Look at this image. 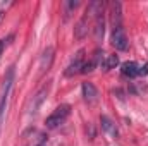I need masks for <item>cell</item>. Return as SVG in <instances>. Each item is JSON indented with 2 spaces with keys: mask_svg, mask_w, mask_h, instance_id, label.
<instances>
[{
  "mask_svg": "<svg viewBox=\"0 0 148 146\" xmlns=\"http://www.w3.org/2000/svg\"><path fill=\"white\" fill-rule=\"evenodd\" d=\"M14 84V67H10L7 71V76L3 79V86H2V95H0V127L7 112V103H9V96H10V89Z\"/></svg>",
  "mask_w": 148,
  "mask_h": 146,
  "instance_id": "obj_1",
  "label": "cell"
},
{
  "mask_svg": "<svg viewBox=\"0 0 148 146\" xmlns=\"http://www.w3.org/2000/svg\"><path fill=\"white\" fill-rule=\"evenodd\" d=\"M88 10L91 14H95V38L97 41H100L103 38L105 31V17H103V2H91Z\"/></svg>",
  "mask_w": 148,
  "mask_h": 146,
  "instance_id": "obj_2",
  "label": "cell"
},
{
  "mask_svg": "<svg viewBox=\"0 0 148 146\" xmlns=\"http://www.w3.org/2000/svg\"><path fill=\"white\" fill-rule=\"evenodd\" d=\"M71 115V107L69 105H59L48 117H47V127L48 129H57L60 124L66 122V119Z\"/></svg>",
  "mask_w": 148,
  "mask_h": 146,
  "instance_id": "obj_3",
  "label": "cell"
},
{
  "mask_svg": "<svg viewBox=\"0 0 148 146\" xmlns=\"http://www.w3.org/2000/svg\"><path fill=\"white\" fill-rule=\"evenodd\" d=\"M110 41H112V45H114L117 50H121V52H126V50L129 48V41H127V36H126V31H124L122 24H121V26L112 28Z\"/></svg>",
  "mask_w": 148,
  "mask_h": 146,
  "instance_id": "obj_4",
  "label": "cell"
},
{
  "mask_svg": "<svg viewBox=\"0 0 148 146\" xmlns=\"http://www.w3.org/2000/svg\"><path fill=\"white\" fill-rule=\"evenodd\" d=\"M83 65H84V50H79L76 55H74L73 62L69 64V67L66 69V76L67 77H73V76H76V74H79L81 71H83Z\"/></svg>",
  "mask_w": 148,
  "mask_h": 146,
  "instance_id": "obj_5",
  "label": "cell"
},
{
  "mask_svg": "<svg viewBox=\"0 0 148 146\" xmlns=\"http://www.w3.org/2000/svg\"><path fill=\"white\" fill-rule=\"evenodd\" d=\"M88 26H90V10L86 9V12L81 16V19L74 26V38L76 40H83L88 35Z\"/></svg>",
  "mask_w": 148,
  "mask_h": 146,
  "instance_id": "obj_6",
  "label": "cell"
},
{
  "mask_svg": "<svg viewBox=\"0 0 148 146\" xmlns=\"http://www.w3.org/2000/svg\"><path fill=\"white\" fill-rule=\"evenodd\" d=\"M48 89H50V84L47 83V84H43L40 89H38V93L33 96V105H31V110H29V113H36L38 108H40V105L43 103V100L47 98V95H48Z\"/></svg>",
  "mask_w": 148,
  "mask_h": 146,
  "instance_id": "obj_7",
  "label": "cell"
},
{
  "mask_svg": "<svg viewBox=\"0 0 148 146\" xmlns=\"http://www.w3.org/2000/svg\"><path fill=\"white\" fill-rule=\"evenodd\" d=\"M81 91H83V98H84V102H88V103H95V102L98 100V89L95 88L93 83H83Z\"/></svg>",
  "mask_w": 148,
  "mask_h": 146,
  "instance_id": "obj_8",
  "label": "cell"
},
{
  "mask_svg": "<svg viewBox=\"0 0 148 146\" xmlns=\"http://www.w3.org/2000/svg\"><path fill=\"white\" fill-rule=\"evenodd\" d=\"M121 72H122L124 77L133 79V77L140 76V65H138L136 62H124V64L121 65Z\"/></svg>",
  "mask_w": 148,
  "mask_h": 146,
  "instance_id": "obj_9",
  "label": "cell"
},
{
  "mask_svg": "<svg viewBox=\"0 0 148 146\" xmlns=\"http://www.w3.org/2000/svg\"><path fill=\"white\" fill-rule=\"evenodd\" d=\"M52 60H53V48H52V46H48V48L43 52L41 60H40V69H41V72H45V71H48V69H50Z\"/></svg>",
  "mask_w": 148,
  "mask_h": 146,
  "instance_id": "obj_10",
  "label": "cell"
},
{
  "mask_svg": "<svg viewBox=\"0 0 148 146\" xmlns=\"http://www.w3.org/2000/svg\"><path fill=\"white\" fill-rule=\"evenodd\" d=\"M100 64V52H95V55L88 60V62H84V65H83V71L81 74H88V72H93L95 71V67Z\"/></svg>",
  "mask_w": 148,
  "mask_h": 146,
  "instance_id": "obj_11",
  "label": "cell"
},
{
  "mask_svg": "<svg viewBox=\"0 0 148 146\" xmlns=\"http://www.w3.org/2000/svg\"><path fill=\"white\" fill-rule=\"evenodd\" d=\"M100 124H102V129L105 132H109L110 136H117V127H115V124L112 122L107 115H102L100 117Z\"/></svg>",
  "mask_w": 148,
  "mask_h": 146,
  "instance_id": "obj_12",
  "label": "cell"
},
{
  "mask_svg": "<svg viewBox=\"0 0 148 146\" xmlns=\"http://www.w3.org/2000/svg\"><path fill=\"white\" fill-rule=\"evenodd\" d=\"M100 65H102L103 71H110V69H114V67L119 65V57H117V55H107V57L100 62Z\"/></svg>",
  "mask_w": 148,
  "mask_h": 146,
  "instance_id": "obj_13",
  "label": "cell"
},
{
  "mask_svg": "<svg viewBox=\"0 0 148 146\" xmlns=\"http://www.w3.org/2000/svg\"><path fill=\"white\" fill-rule=\"evenodd\" d=\"M110 10H112V24L114 28L115 26H121V3L119 2H112L110 3Z\"/></svg>",
  "mask_w": 148,
  "mask_h": 146,
  "instance_id": "obj_14",
  "label": "cell"
},
{
  "mask_svg": "<svg viewBox=\"0 0 148 146\" xmlns=\"http://www.w3.org/2000/svg\"><path fill=\"white\" fill-rule=\"evenodd\" d=\"M77 5H79L77 0H76V2H73V0H71V2H64V17H66V19L71 16V12H73Z\"/></svg>",
  "mask_w": 148,
  "mask_h": 146,
  "instance_id": "obj_15",
  "label": "cell"
},
{
  "mask_svg": "<svg viewBox=\"0 0 148 146\" xmlns=\"http://www.w3.org/2000/svg\"><path fill=\"white\" fill-rule=\"evenodd\" d=\"M140 76H148V62L140 67Z\"/></svg>",
  "mask_w": 148,
  "mask_h": 146,
  "instance_id": "obj_16",
  "label": "cell"
},
{
  "mask_svg": "<svg viewBox=\"0 0 148 146\" xmlns=\"http://www.w3.org/2000/svg\"><path fill=\"white\" fill-rule=\"evenodd\" d=\"M36 146H47V141H45V138H43V136H41V141H40Z\"/></svg>",
  "mask_w": 148,
  "mask_h": 146,
  "instance_id": "obj_17",
  "label": "cell"
},
{
  "mask_svg": "<svg viewBox=\"0 0 148 146\" xmlns=\"http://www.w3.org/2000/svg\"><path fill=\"white\" fill-rule=\"evenodd\" d=\"M3 46H5V41L2 40V41H0V55H2V52H3Z\"/></svg>",
  "mask_w": 148,
  "mask_h": 146,
  "instance_id": "obj_18",
  "label": "cell"
},
{
  "mask_svg": "<svg viewBox=\"0 0 148 146\" xmlns=\"http://www.w3.org/2000/svg\"><path fill=\"white\" fill-rule=\"evenodd\" d=\"M0 16H2V12H0Z\"/></svg>",
  "mask_w": 148,
  "mask_h": 146,
  "instance_id": "obj_19",
  "label": "cell"
}]
</instances>
